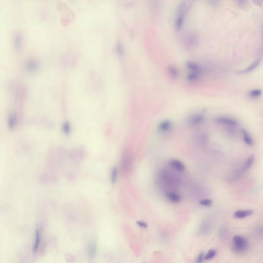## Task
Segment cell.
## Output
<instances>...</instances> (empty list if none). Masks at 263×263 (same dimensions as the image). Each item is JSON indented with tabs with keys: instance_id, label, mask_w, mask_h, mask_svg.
Returning <instances> with one entry per match:
<instances>
[{
	"instance_id": "9c48e42d",
	"label": "cell",
	"mask_w": 263,
	"mask_h": 263,
	"mask_svg": "<svg viewBox=\"0 0 263 263\" xmlns=\"http://www.w3.org/2000/svg\"><path fill=\"white\" fill-rule=\"evenodd\" d=\"M165 196L168 201L173 204H178L182 201L181 196L175 191L166 192Z\"/></svg>"
},
{
	"instance_id": "277c9868",
	"label": "cell",
	"mask_w": 263,
	"mask_h": 263,
	"mask_svg": "<svg viewBox=\"0 0 263 263\" xmlns=\"http://www.w3.org/2000/svg\"><path fill=\"white\" fill-rule=\"evenodd\" d=\"M209 136L206 133L201 132L198 133L194 138L195 144L200 149H204L206 147L209 142Z\"/></svg>"
},
{
	"instance_id": "9a60e30c",
	"label": "cell",
	"mask_w": 263,
	"mask_h": 263,
	"mask_svg": "<svg viewBox=\"0 0 263 263\" xmlns=\"http://www.w3.org/2000/svg\"><path fill=\"white\" fill-rule=\"evenodd\" d=\"M241 132L242 134L243 135V139H244L245 144L250 147L252 146L254 143L253 139L251 135L249 134V133L245 129H242Z\"/></svg>"
},
{
	"instance_id": "3957f363",
	"label": "cell",
	"mask_w": 263,
	"mask_h": 263,
	"mask_svg": "<svg viewBox=\"0 0 263 263\" xmlns=\"http://www.w3.org/2000/svg\"><path fill=\"white\" fill-rule=\"evenodd\" d=\"M249 247V242L246 237L240 235L234 236L232 239V249L236 254H242L246 252Z\"/></svg>"
},
{
	"instance_id": "d6986e66",
	"label": "cell",
	"mask_w": 263,
	"mask_h": 263,
	"mask_svg": "<svg viewBox=\"0 0 263 263\" xmlns=\"http://www.w3.org/2000/svg\"><path fill=\"white\" fill-rule=\"evenodd\" d=\"M26 67L27 68L28 70L30 72H35L36 70H37L38 67V64L35 60H30L27 63Z\"/></svg>"
},
{
	"instance_id": "7c38bea8",
	"label": "cell",
	"mask_w": 263,
	"mask_h": 263,
	"mask_svg": "<svg viewBox=\"0 0 263 263\" xmlns=\"http://www.w3.org/2000/svg\"><path fill=\"white\" fill-rule=\"evenodd\" d=\"M254 161H255V156L254 155H250L248 158H247L242 167L240 169L242 172L243 173H244L250 169L254 164Z\"/></svg>"
},
{
	"instance_id": "ffe728a7",
	"label": "cell",
	"mask_w": 263,
	"mask_h": 263,
	"mask_svg": "<svg viewBox=\"0 0 263 263\" xmlns=\"http://www.w3.org/2000/svg\"><path fill=\"white\" fill-rule=\"evenodd\" d=\"M262 91L261 89L256 88L250 90L248 93V96L251 99H258L261 96Z\"/></svg>"
},
{
	"instance_id": "52a82bcc",
	"label": "cell",
	"mask_w": 263,
	"mask_h": 263,
	"mask_svg": "<svg viewBox=\"0 0 263 263\" xmlns=\"http://www.w3.org/2000/svg\"><path fill=\"white\" fill-rule=\"evenodd\" d=\"M168 164L171 168L178 172H183L186 170V166L184 164L178 159H171L168 162Z\"/></svg>"
},
{
	"instance_id": "ac0fdd59",
	"label": "cell",
	"mask_w": 263,
	"mask_h": 263,
	"mask_svg": "<svg viewBox=\"0 0 263 263\" xmlns=\"http://www.w3.org/2000/svg\"><path fill=\"white\" fill-rule=\"evenodd\" d=\"M202 74L199 73H194V72H190L189 74H188L187 76L186 79L189 82H195L196 81H199L201 78Z\"/></svg>"
},
{
	"instance_id": "7402d4cb",
	"label": "cell",
	"mask_w": 263,
	"mask_h": 263,
	"mask_svg": "<svg viewBox=\"0 0 263 263\" xmlns=\"http://www.w3.org/2000/svg\"><path fill=\"white\" fill-rule=\"evenodd\" d=\"M118 171L117 167H113L110 173V180L112 184H115L118 179Z\"/></svg>"
},
{
	"instance_id": "484cf974",
	"label": "cell",
	"mask_w": 263,
	"mask_h": 263,
	"mask_svg": "<svg viewBox=\"0 0 263 263\" xmlns=\"http://www.w3.org/2000/svg\"><path fill=\"white\" fill-rule=\"evenodd\" d=\"M199 204L203 207H209L211 206L212 205V204H213V201L211 199H202L199 202Z\"/></svg>"
},
{
	"instance_id": "5b68a950",
	"label": "cell",
	"mask_w": 263,
	"mask_h": 263,
	"mask_svg": "<svg viewBox=\"0 0 263 263\" xmlns=\"http://www.w3.org/2000/svg\"><path fill=\"white\" fill-rule=\"evenodd\" d=\"M215 122L219 124L227 125L229 127H236L238 125V122L236 120L225 116H221L216 118Z\"/></svg>"
},
{
	"instance_id": "4316f807",
	"label": "cell",
	"mask_w": 263,
	"mask_h": 263,
	"mask_svg": "<svg viewBox=\"0 0 263 263\" xmlns=\"http://www.w3.org/2000/svg\"><path fill=\"white\" fill-rule=\"evenodd\" d=\"M204 260V252H201L196 259V263H203Z\"/></svg>"
},
{
	"instance_id": "8992f818",
	"label": "cell",
	"mask_w": 263,
	"mask_h": 263,
	"mask_svg": "<svg viewBox=\"0 0 263 263\" xmlns=\"http://www.w3.org/2000/svg\"><path fill=\"white\" fill-rule=\"evenodd\" d=\"M204 119L205 117L203 114L198 113L190 116L188 119V122L191 126H197L202 124Z\"/></svg>"
},
{
	"instance_id": "4fadbf2b",
	"label": "cell",
	"mask_w": 263,
	"mask_h": 263,
	"mask_svg": "<svg viewBox=\"0 0 263 263\" xmlns=\"http://www.w3.org/2000/svg\"><path fill=\"white\" fill-rule=\"evenodd\" d=\"M261 61L262 58L261 57H259L258 59L255 60L251 64H250L248 67H247L246 68H245L244 70H242L241 72H239V73H243V74H246V73L247 74V73H249L250 72L253 71L260 64V63L261 62Z\"/></svg>"
},
{
	"instance_id": "44dd1931",
	"label": "cell",
	"mask_w": 263,
	"mask_h": 263,
	"mask_svg": "<svg viewBox=\"0 0 263 263\" xmlns=\"http://www.w3.org/2000/svg\"><path fill=\"white\" fill-rule=\"evenodd\" d=\"M41 234L40 230H37L36 231L35 240V244L33 245V250L34 252H36L39 248V245L40 244Z\"/></svg>"
},
{
	"instance_id": "e0dca14e",
	"label": "cell",
	"mask_w": 263,
	"mask_h": 263,
	"mask_svg": "<svg viewBox=\"0 0 263 263\" xmlns=\"http://www.w3.org/2000/svg\"><path fill=\"white\" fill-rule=\"evenodd\" d=\"M167 70L172 77L177 79L179 77L180 74L179 69L173 65H169L167 66Z\"/></svg>"
},
{
	"instance_id": "ba28073f",
	"label": "cell",
	"mask_w": 263,
	"mask_h": 263,
	"mask_svg": "<svg viewBox=\"0 0 263 263\" xmlns=\"http://www.w3.org/2000/svg\"><path fill=\"white\" fill-rule=\"evenodd\" d=\"M172 127V122L169 119L164 120L158 124V131L162 133H166L171 130Z\"/></svg>"
},
{
	"instance_id": "5bb4252c",
	"label": "cell",
	"mask_w": 263,
	"mask_h": 263,
	"mask_svg": "<svg viewBox=\"0 0 263 263\" xmlns=\"http://www.w3.org/2000/svg\"><path fill=\"white\" fill-rule=\"evenodd\" d=\"M211 227V224L210 221L207 220L204 221L199 226V233L201 234V235H204L210 231Z\"/></svg>"
},
{
	"instance_id": "f1b7e54d",
	"label": "cell",
	"mask_w": 263,
	"mask_h": 263,
	"mask_svg": "<svg viewBox=\"0 0 263 263\" xmlns=\"http://www.w3.org/2000/svg\"><path fill=\"white\" fill-rule=\"evenodd\" d=\"M208 2L211 5L216 6L219 4V2L217 1H208Z\"/></svg>"
},
{
	"instance_id": "cb8c5ba5",
	"label": "cell",
	"mask_w": 263,
	"mask_h": 263,
	"mask_svg": "<svg viewBox=\"0 0 263 263\" xmlns=\"http://www.w3.org/2000/svg\"><path fill=\"white\" fill-rule=\"evenodd\" d=\"M22 38L20 33H17L15 36V44L16 48L19 49L22 45Z\"/></svg>"
},
{
	"instance_id": "2e32d148",
	"label": "cell",
	"mask_w": 263,
	"mask_h": 263,
	"mask_svg": "<svg viewBox=\"0 0 263 263\" xmlns=\"http://www.w3.org/2000/svg\"><path fill=\"white\" fill-rule=\"evenodd\" d=\"M17 122V116L14 113L9 114L8 118V125L9 129H13L16 127Z\"/></svg>"
},
{
	"instance_id": "603a6c76",
	"label": "cell",
	"mask_w": 263,
	"mask_h": 263,
	"mask_svg": "<svg viewBox=\"0 0 263 263\" xmlns=\"http://www.w3.org/2000/svg\"><path fill=\"white\" fill-rule=\"evenodd\" d=\"M216 255V251L214 249L209 250L206 254H204V260L209 261L213 259Z\"/></svg>"
},
{
	"instance_id": "d4e9b609",
	"label": "cell",
	"mask_w": 263,
	"mask_h": 263,
	"mask_svg": "<svg viewBox=\"0 0 263 263\" xmlns=\"http://www.w3.org/2000/svg\"><path fill=\"white\" fill-rule=\"evenodd\" d=\"M62 131L65 134H70L71 132V126L70 123L68 122H65L63 124Z\"/></svg>"
},
{
	"instance_id": "6da1fadb",
	"label": "cell",
	"mask_w": 263,
	"mask_h": 263,
	"mask_svg": "<svg viewBox=\"0 0 263 263\" xmlns=\"http://www.w3.org/2000/svg\"><path fill=\"white\" fill-rule=\"evenodd\" d=\"M156 182L158 187L166 192L174 191L180 187L182 179L178 174L173 173L167 168L158 171L156 176Z\"/></svg>"
},
{
	"instance_id": "f546056e",
	"label": "cell",
	"mask_w": 263,
	"mask_h": 263,
	"mask_svg": "<svg viewBox=\"0 0 263 263\" xmlns=\"http://www.w3.org/2000/svg\"><path fill=\"white\" fill-rule=\"evenodd\" d=\"M246 1H239L238 2V3L239 4V5L241 6H244L246 5Z\"/></svg>"
},
{
	"instance_id": "8fae6325",
	"label": "cell",
	"mask_w": 263,
	"mask_h": 263,
	"mask_svg": "<svg viewBox=\"0 0 263 263\" xmlns=\"http://www.w3.org/2000/svg\"><path fill=\"white\" fill-rule=\"evenodd\" d=\"M186 66L190 72L199 73L202 74V67L200 65H199L195 62L193 61H187L186 62Z\"/></svg>"
},
{
	"instance_id": "7a4b0ae2",
	"label": "cell",
	"mask_w": 263,
	"mask_h": 263,
	"mask_svg": "<svg viewBox=\"0 0 263 263\" xmlns=\"http://www.w3.org/2000/svg\"><path fill=\"white\" fill-rule=\"evenodd\" d=\"M190 5V4L188 1H182L177 7L174 26L177 31L182 30L184 25L186 15L189 8Z\"/></svg>"
},
{
	"instance_id": "83f0119b",
	"label": "cell",
	"mask_w": 263,
	"mask_h": 263,
	"mask_svg": "<svg viewBox=\"0 0 263 263\" xmlns=\"http://www.w3.org/2000/svg\"><path fill=\"white\" fill-rule=\"evenodd\" d=\"M227 132L228 134L231 136H235L236 135V131L235 129H234L233 127H229L227 129Z\"/></svg>"
},
{
	"instance_id": "30bf717a",
	"label": "cell",
	"mask_w": 263,
	"mask_h": 263,
	"mask_svg": "<svg viewBox=\"0 0 263 263\" xmlns=\"http://www.w3.org/2000/svg\"><path fill=\"white\" fill-rule=\"evenodd\" d=\"M253 213V211L251 209L239 210L236 211L233 214V217L237 219H243L249 217Z\"/></svg>"
}]
</instances>
